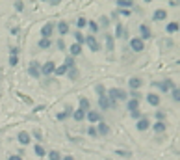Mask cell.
Returning <instances> with one entry per match:
<instances>
[{
    "mask_svg": "<svg viewBox=\"0 0 180 160\" xmlns=\"http://www.w3.org/2000/svg\"><path fill=\"white\" fill-rule=\"evenodd\" d=\"M58 30H59V34H61V35H67V34H69V24H67L65 20H59Z\"/></svg>",
    "mask_w": 180,
    "mask_h": 160,
    "instance_id": "7c38bea8",
    "label": "cell"
},
{
    "mask_svg": "<svg viewBox=\"0 0 180 160\" xmlns=\"http://www.w3.org/2000/svg\"><path fill=\"white\" fill-rule=\"evenodd\" d=\"M35 154H37L39 158H41V156H45V149H43V145H39V143L35 145Z\"/></svg>",
    "mask_w": 180,
    "mask_h": 160,
    "instance_id": "83f0119b",
    "label": "cell"
},
{
    "mask_svg": "<svg viewBox=\"0 0 180 160\" xmlns=\"http://www.w3.org/2000/svg\"><path fill=\"white\" fill-rule=\"evenodd\" d=\"M54 73H56L58 76H61V75H65V73H67V65L63 63V65H59V67H56V69H54Z\"/></svg>",
    "mask_w": 180,
    "mask_h": 160,
    "instance_id": "603a6c76",
    "label": "cell"
},
{
    "mask_svg": "<svg viewBox=\"0 0 180 160\" xmlns=\"http://www.w3.org/2000/svg\"><path fill=\"white\" fill-rule=\"evenodd\" d=\"M49 158H50V160H61V156H59V153H58V151L49 153Z\"/></svg>",
    "mask_w": 180,
    "mask_h": 160,
    "instance_id": "1f68e13d",
    "label": "cell"
},
{
    "mask_svg": "<svg viewBox=\"0 0 180 160\" xmlns=\"http://www.w3.org/2000/svg\"><path fill=\"white\" fill-rule=\"evenodd\" d=\"M85 117H87L89 123H99V121H100V113L95 112V110H91V112H87V113H85Z\"/></svg>",
    "mask_w": 180,
    "mask_h": 160,
    "instance_id": "8992f818",
    "label": "cell"
},
{
    "mask_svg": "<svg viewBox=\"0 0 180 160\" xmlns=\"http://www.w3.org/2000/svg\"><path fill=\"white\" fill-rule=\"evenodd\" d=\"M50 47V39H39V49H49Z\"/></svg>",
    "mask_w": 180,
    "mask_h": 160,
    "instance_id": "484cf974",
    "label": "cell"
},
{
    "mask_svg": "<svg viewBox=\"0 0 180 160\" xmlns=\"http://www.w3.org/2000/svg\"><path fill=\"white\" fill-rule=\"evenodd\" d=\"M69 52H71V56H78V54L82 52V45H78V43H73L71 47H69Z\"/></svg>",
    "mask_w": 180,
    "mask_h": 160,
    "instance_id": "8fae6325",
    "label": "cell"
},
{
    "mask_svg": "<svg viewBox=\"0 0 180 160\" xmlns=\"http://www.w3.org/2000/svg\"><path fill=\"white\" fill-rule=\"evenodd\" d=\"M154 86H158L162 91H167V89H171V87H173V80H164V82H160V84H154Z\"/></svg>",
    "mask_w": 180,
    "mask_h": 160,
    "instance_id": "5bb4252c",
    "label": "cell"
},
{
    "mask_svg": "<svg viewBox=\"0 0 180 160\" xmlns=\"http://www.w3.org/2000/svg\"><path fill=\"white\" fill-rule=\"evenodd\" d=\"M99 104H100V108H102V110H108L110 106H115V102H111L106 95H104V97H99Z\"/></svg>",
    "mask_w": 180,
    "mask_h": 160,
    "instance_id": "52a82bcc",
    "label": "cell"
},
{
    "mask_svg": "<svg viewBox=\"0 0 180 160\" xmlns=\"http://www.w3.org/2000/svg\"><path fill=\"white\" fill-rule=\"evenodd\" d=\"M130 49H132L134 52H141V50L145 49L143 39H141V37H134V39H130Z\"/></svg>",
    "mask_w": 180,
    "mask_h": 160,
    "instance_id": "7a4b0ae2",
    "label": "cell"
},
{
    "mask_svg": "<svg viewBox=\"0 0 180 160\" xmlns=\"http://www.w3.org/2000/svg\"><path fill=\"white\" fill-rule=\"evenodd\" d=\"M9 160H22L19 154H9Z\"/></svg>",
    "mask_w": 180,
    "mask_h": 160,
    "instance_id": "7bdbcfd3",
    "label": "cell"
},
{
    "mask_svg": "<svg viewBox=\"0 0 180 160\" xmlns=\"http://www.w3.org/2000/svg\"><path fill=\"white\" fill-rule=\"evenodd\" d=\"M97 93H99V97H104L106 89H104V86H102V84H99V86H97Z\"/></svg>",
    "mask_w": 180,
    "mask_h": 160,
    "instance_id": "d6a6232c",
    "label": "cell"
},
{
    "mask_svg": "<svg viewBox=\"0 0 180 160\" xmlns=\"http://www.w3.org/2000/svg\"><path fill=\"white\" fill-rule=\"evenodd\" d=\"M147 101H149V104H152V106H158V104H160V95L149 93V95H147Z\"/></svg>",
    "mask_w": 180,
    "mask_h": 160,
    "instance_id": "30bf717a",
    "label": "cell"
},
{
    "mask_svg": "<svg viewBox=\"0 0 180 160\" xmlns=\"http://www.w3.org/2000/svg\"><path fill=\"white\" fill-rule=\"evenodd\" d=\"M74 37H76V43H78V45H82V43H85V37H84V35H82L80 32H76V34H74Z\"/></svg>",
    "mask_w": 180,
    "mask_h": 160,
    "instance_id": "4dcf8cb0",
    "label": "cell"
},
{
    "mask_svg": "<svg viewBox=\"0 0 180 160\" xmlns=\"http://www.w3.org/2000/svg\"><path fill=\"white\" fill-rule=\"evenodd\" d=\"M67 71H69V78H71V80H76V78H78V69H76V65H74V67H69Z\"/></svg>",
    "mask_w": 180,
    "mask_h": 160,
    "instance_id": "44dd1931",
    "label": "cell"
},
{
    "mask_svg": "<svg viewBox=\"0 0 180 160\" xmlns=\"http://www.w3.org/2000/svg\"><path fill=\"white\" fill-rule=\"evenodd\" d=\"M128 84H130V87H132V89H136V91H138V89L141 87L143 80H141V78H138V76H134V78H130V80H128Z\"/></svg>",
    "mask_w": 180,
    "mask_h": 160,
    "instance_id": "9c48e42d",
    "label": "cell"
},
{
    "mask_svg": "<svg viewBox=\"0 0 180 160\" xmlns=\"http://www.w3.org/2000/svg\"><path fill=\"white\" fill-rule=\"evenodd\" d=\"M28 73H30L34 78H39L41 69H39V63H37V61H32V63H30V67H28Z\"/></svg>",
    "mask_w": 180,
    "mask_h": 160,
    "instance_id": "277c9868",
    "label": "cell"
},
{
    "mask_svg": "<svg viewBox=\"0 0 180 160\" xmlns=\"http://www.w3.org/2000/svg\"><path fill=\"white\" fill-rule=\"evenodd\" d=\"M167 17V11L165 9H156L154 11V20H164Z\"/></svg>",
    "mask_w": 180,
    "mask_h": 160,
    "instance_id": "e0dca14e",
    "label": "cell"
},
{
    "mask_svg": "<svg viewBox=\"0 0 180 160\" xmlns=\"http://www.w3.org/2000/svg\"><path fill=\"white\" fill-rule=\"evenodd\" d=\"M110 132V127L106 125V123H99V130H97V134H102V136H106Z\"/></svg>",
    "mask_w": 180,
    "mask_h": 160,
    "instance_id": "ffe728a7",
    "label": "cell"
},
{
    "mask_svg": "<svg viewBox=\"0 0 180 160\" xmlns=\"http://www.w3.org/2000/svg\"><path fill=\"white\" fill-rule=\"evenodd\" d=\"M117 6L121 8V9H130V6H134V0H117Z\"/></svg>",
    "mask_w": 180,
    "mask_h": 160,
    "instance_id": "2e32d148",
    "label": "cell"
},
{
    "mask_svg": "<svg viewBox=\"0 0 180 160\" xmlns=\"http://www.w3.org/2000/svg\"><path fill=\"white\" fill-rule=\"evenodd\" d=\"M73 117H74L76 121H82V119L85 117V112H84V110H76V112L73 113Z\"/></svg>",
    "mask_w": 180,
    "mask_h": 160,
    "instance_id": "7402d4cb",
    "label": "cell"
},
{
    "mask_svg": "<svg viewBox=\"0 0 180 160\" xmlns=\"http://www.w3.org/2000/svg\"><path fill=\"white\" fill-rule=\"evenodd\" d=\"M121 15H124V17H130V9H121Z\"/></svg>",
    "mask_w": 180,
    "mask_h": 160,
    "instance_id": "b9f144b4",
    "label": "cell"
},
{
    "mask_svg": "<svg viewBox=\"0 0 180 160\" xmlns=\"http://www.w3.org/2000/svg\"><path fill=\"white\" fill-rule=\"evenodd\" d=\"M61 160H74L73 156H65V158H61Z\"/></svg>",
    "mask_w": 180,
    "mask_h": 160,
    "instance_id": "f6af8a7d",
    "label": "cell"
},
{
    "mask_svg": "<svg viewBox=\"0 0 180 160\" xmlns=\"http://www.w3.org/2000/svg\"><path fill=\"white\" fill-rule=\"evenodd\" d=\"M65 65H67V69H69V67H74V60H73V56H67V58H65Z\"/></svg>",
    "mask_w": 180,
    "mask_h": 160,
    "instance_id": "f546056e",
    "label": "cell"
},
{
    "mask_svg": "<svg viewBox=\"0 0 180 160\" xmlns=\"http://www.w3.org/2000/svg\"><path fill=\"white\" fill-rule=\"evenodd\" d=\"M73 113V108L69 106V108H65V112H61V113H58V119H65L67 116H71Z\"/></svg>",
    "mask_w": 180,
    "mask_h": 160,
    "instance_id": "cb8c5ba5",
    "label": "cell"
},
{
    "mask_svg": "<svg viewBox=\"0 0 180 160\" xmlns=\"http://www.w3.org/2000/svg\"><path fill=\"white\" fill-rule=\"evenodd\" d=\"M9 52H11V56H17V52H19V49H11Z\"/></svg>",
    "mask_w": 180,
    "mask_h": 160,
    "instance_id": "ee69618b",
    "label": "cell"
},
{
    "mask_svg": "<svg viewBox=\"0 0 180 160\" xmlns=\"http://www.w3.org/2000/svg\"><path fill=\"white\" fill-rule=\"evenodd\" d=\"M154 130H156V132H164V130H165V125H164L162 121H158V123L154 125Z\"/></svg>",
    "mask_w": 180,
    "mask_h": 160,
    "instance_id": "f1b7e54d",
    "label": "cell"
},
{
    "mask_svg": "<svg viewBox=\"0 0 180 160\" xmlns=\"http://www.w3.org/2000/svg\"><path fill=\"white\" fill-rule=\"evenodd\" d=\"M22 8H24V6H22V2H20V0H17V2H15V9L17 11H22Z\"/></svg>",
    "mask_w": 180,
    "mask_h": 160,
    "instance_id": "8d00e7d4",
    "label": "cell"
},
{
    "mask_svg": "<svg viewBox=\"0 0 180 160\" xmlns=\"http://www.w3.org/2000/svg\"><path fill=\"white\" fill-rule=\"evenodd\" d=\"M85 43L89 45V49H91V50H95V52L100 50V45H99V41L95 39V35H87V37H85Z\"/></svg>",
    "mask_w": 180,
    "mask_h": 160,
    "instance_id": "3957f363",
    "label": "cell"
},
{
    "mask_svg": "<svg viewBox=\"0 0 180 160\" xmlns=\"http://www.w3.org/2000/svg\"><path fill=\"white\" fill-rule=\"evenodd\" d=\"M54 69H56V67H54V61H47V63L41 67V73H45V75H52Z\"/></svg>",
    "mask_w": 180,
    "mask_h": 160,
    "instance_id": "ba28073f",
    "label": "cell"
},
{
    "mask_svg": "<svg viewBox=\"0 0 180 160\" xmlns=\"http://www.w3.org/2000/svg\"><path fill=\"white\" fill-rule=\"evenodd\" d=\"M87 132H89V136H97V128H95V127H89Z\"/></svg>",
    "mask_w": 180,
    "mask_h": 160,
    "instance_id": "ab89813d",
    "label": "cell"
},
{
    "mask_svg": "<svg viewBox=\"0 0 180 160\" xmlns=\"http://www.w3.org/2000/svg\"><path fill=\"white\" fill-rule=\"evenodd\" d=\"M139 32H141V39H149L150 37V30H149L147 24H141L139 26Z\"/></svg>",
    "mask_w": 180,
    "mask_h": 160,
    "instance_id": "ac0fdd59",
    "label": "cell"
},
{
    "mask_svg": "<svg viewBox=\"0 0 180 160\" xmlns=\"http://www.w3.org/2000/svg\"><path fill=\"white\" fill-rule=\"evenodd\" d=\"M115 35H117V37H123V26H121V24H117V30H115Z\"/></svg>",
    "mask_w": 180,
    "mask_h": 160,
    "instance_id": "d590c367",
    "label": "cell"
},
{
    "mask_svg": "<svg viewBox=\"0 0 180 160\" xmlns=\"http://www.w3.org/2000/svg\"><path fill=\"white\" fill-rule=\"evenodd\" d=\"M138 108H139V101H138V99H130V101H128V110H130V112H136Z\"/></svg>",
    "mask_w": 180,
    "mask_h": 160,
    "instance_id": "d6986e66",
    "label": "cell"
},
{
    "mask_svg": "<svg viewBox=\"0 0 180 160\" xmlns=\"http://www.w3.org/2000/svg\"><path fill=\"white\" fill-rule=\"evenodd\" d=\"M19 142H20L22 145L30 143V134H28V132H24V130H22V132H19Z\"/></svg>",
    "mask_w": 180,
    "mask_h": 160,
    "instance_id": "4fadbf2b",
    "label": "cell"
},
{
    "mask_svg": "<svg viewBox=\"0 0 180 160\" xmlns=\"http://www.w3.org/2000/svg\"><path fill=\"white\" fill-rule=\"evenodd\" d=\"M87 108H89V101L82 97V99H80V110H84V112H85Z\"/></svg>",
    "mask_w": 180,
    "mask_h": 160,
    "instance_id": "4316f807",
    "label": "cell"
},
{
    "mask_svg": "<svg viewBox=\"0 0 180 160\" xmlns=\"http://www.w3.org/2000/svg\"><path fill=\"white\" fill-rule=\"evenodd\" d=\"M167 32H169V34L178 32V22H169V24H167Z\"/></svg>",
    "mask_w": 180,
    "mask_h": 160,
    "instance_id": "d4e9b609",
    "label": "cell"
},
{
    "mask_svg": "<svg viewBox=\"0 0 180 160\" xmlns=\"http://www.w3.org/2000/svg\"><path fill=\"white\" fill-rule=\"evenodd\" d=\"M106 41H108V50H113V39H111V35H106Z\"/></svg>",
    "mask_w": 180,
    "mask_h": 160,
    "instance_id": "836d02e7",
    "label": "cell"
},
{
    "mask_svg": "<svg viewBox=\"0 0 180 160\" xmlns=\"http://www.w3.org/2000/svg\"><path fill=\"white\" fill-rule=\"evenodd\" d=\"M145 2H150V0H145Z\"/></svg>",
    "mask_w": 180,
    "mask_h": 160,
    "instance_id": "bcb514c9",
    "label": "cell"
},
{
    "mask_svg": "<svg viewBox=\"0 0 180 160\" xmlns=\"http://www.w3.org/2000/svg\"><path fill=\"white\" fill-rule=\"evenodd\" d=\"M89 26H91V30H93V32H99V24H97V22H93V20H91V22H89Z\"/></svg>",
    "mask_w": 180,
    "mask_h": 160,
    "instance_id": "74e56055",
    "label": "cell"
},
{
    "mask_svg": "<svg viewBox=\"0 0 180 160\" xmlns=\"http://www.w3.org/2000/svg\"><path fill=\"white\" fill-rule=\"evenodd\" d=\"M173 99L178 102V99H180V97H178V87H175V89H173Z\"/></svg>",
    "mask_w": 180,
    "mask_h": 160,
    "instance_id": "f35d334b",
    "label": "cell"
},
{
    "mask_svg": "<svg viewBox=\"0 0 180 160\" xmlns=\"http://www.w3.org/2000/svg\"><path fill=\"white\" fill-rule=\"evenodd\" d=\"M149 127H150V123H149L147 117H141V119L138 121V130H147Z\"/></svg>",
    "mask_w": 180,
    "mask_h": 160,
    "instance_id": "9a60e30c",
    "label": "cell"
},
{
    "mask_svg": "<svg viewBox=\"0 0 180 160\" xmlns=\"http://www.w3.org/2000/svg\"><path fill=\"white\" fill-rule=\"evenodd\" d=\"M17 61H19L17 56H11V58H9V65H17Z\"/></svg>",
    "mask_w": 180,
    "mask_h": 160,
    "instance_id": "60d3db41",
    "label": "cell"
},
{
    "mask_svg": "<svg viewBox=\"0 0 180 160\" xmlns=\"http://www.w3.org/2000/svg\"><path fill=\"white\" fill-rule=\"evenodd\" d=\"M76 24H78V28H84V26L87 24V20H85L84 17H80V19H78V22H76Z\"/></svg>",
    "mask_w": 180,
    "mask_h": 160,
    "instance_id": "e575fe53",
    "label": "cell"
},
{
    "mask_svg": "<svg viewBox=\"0 0 180 160\" xmlns=\"http://www.w3.org/2000/svg\"><path fill=\"white\" fill-rule=\"evenodd\" d=\"M52 32H54V24H52V22H49V24H45V26L41 28V35H43L45 39H49V37L52 35Z\"/></svg>",
    "mask_w": 180,
    "mask_h": 160,
    "instance_id": "5b68a950",
    "label": "cell"
},
{
    "mask_svg": "<svg viewBox=\"0 0 180 160\" xmlns=\"http://www.w3.org/2000/svg\"><path fill=\"white\" fill-rule=\"evenodd\" d=\"M110 101H123V99H126L128 97V93H126V91L124 89H119V87H111L110 91H108V95H106Z\"/></svg>",
    "mask_w": 180,
    "mask_h": 160,
    "instance_id": "6da1fadb",
    "label": "cell"
}]
</instances>
